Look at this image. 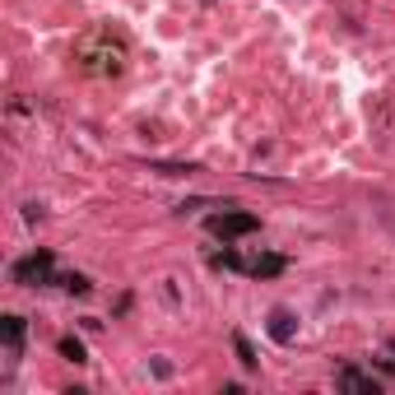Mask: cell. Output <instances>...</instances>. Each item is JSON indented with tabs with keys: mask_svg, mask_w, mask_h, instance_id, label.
<instances>
[{
	"mask_svg": "<svg viewBox=\"0 0 395 395\" xmlns=\"http://www.w3.org/2000/svg\"><path fill=\"white\" fill-rule=\"evenodd\" d=\"M242 270H247V274H279L284 260L279 256H251V260H242Z\"/></svg>",
	"mask_w": 395,
	"mask_h": 395,
	"instance_id": "cell-5",
	"label": "cell"
},
{
	"mask_svg": "<svg viewBox=\"0 0 395 395\" xmlns=\"http://www.w3.org/2000/svg\"><path fill=\"white\" fill-rule=\"evenodd\" d=\"M56 279V260H51V251H37V256L19 260L14 265V284H23V288H37V284H51Z\"/></svg>",
	"mask_w": 395,
	"mask_h": 395,
	"instance_id": "cell-1",
	"label": "cell"
},
{
	"mask_svg": "<svg viewBox=\"0 0 395 395\" xmlns=\"http://www.w3.org/2000/svg\"><path fill=\"white\" fill-rule=\"evenodd\" d=\"M270 335L279 339V344H288V339H293V312H284V307H279V312L270 316Z\"/></svg>",
	"mask_w": 395,
	"mask_h": 395,
	"instance_id": "cell-4",
	"label": "cell"
},
{
	"mask_svg": "<svg viewBox=\"0 0 395 395\" xmlns=\"http://www.w3.org/2000/svg\"><path fill=\"white\" fill-rule=\"evenodd\" d=\"M61 353H66L70 363H89V358H84V344H79V339H61Z\"/></svg>",
	"mask_w": 395,
	"mask_h": 395,
	"instance_id": "cell-8",
	"label": "cell"
},
{
	"mask_svg": "<svg viewBox=\"0 0 395 395\" xmlns=\"http://www.w3.org/2000/svg\"><path fill=\"white\" fill-rule=\"evenodd\" d=\"M0 335H5V349L19 353L23 349V316H5V321H0Z\"/></svg>",
	"mask_w": 395,
	"mask_h": 395,
	"instance_id": "cell-3",
	"label": "cell"
},
{
	"mask_svg": "<svg viewBox=\"0 0 395 395\" xmlns=\"http://www.w3.org/2000/svg\"><path fill=\"white\" fill-rule=\"evenodd\" d=\"M339 386H349V391H372L377 395V382H372V377H363V372H353V367L339 372Z\"/></svg>",
	"mask_w": 395,
	"mask_h": 395,
	"instance_id": "cell-6",
	"label": "cell"
},
{
	"mask_svg": "<svg viewBox=\"0 0 395 395\" xmlns=\"http://www.w3.org/2000/svg\"><path fill=\"white\" fill-rule=\"evenodd\" d=\"M233 344H237V358H242V367H256V353H251V344H247V335H233Z\"/></svg>",
	"mask_w": 395,
	"mask_h": 395,
	"instance_id": "cell-7",
	"label": "cell"
},
{
	"mask_svg": "<svg viewBox=\"0 0 395 395\" xmlns=\"http://www.w3.org/2000/svg\"><path fill=\"white\" fill-rule=\"evenodd\" d=\"M256 228H260L256 214H214L209 219V233H219V237H247Z\"/></svg>",
	"mask_w": 395,
	"mask_h": 395,
	"instance_id": "cell-2",
	"label": "cell"
},
{
	"mask_svg": "<svg viewBox=\"0 0 395 395\" xmlns=\"http://www.w3.org/2000/svg\"><path fill=\"white\" fill-rule=\"evenodd\" d=\"M61 284H66L70 293H89V279H84V274H66Z\"/></svg>",
	"mask_w": 395,
	"mask_h": 395,
	"instance_id": "cell-9",
	"label": "cell"
}]
</instances>
